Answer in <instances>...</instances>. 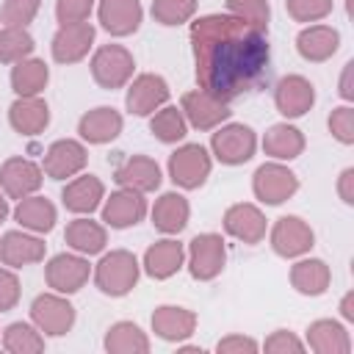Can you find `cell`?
I'll list each match as a JSON object with an SVG mask.
<instances>
[{
	"label": "cell",
	"instance_id": "obj_1",
	"mask_svg": "<svg viewBox=\"0 0 354 354\" xmlns=\"http://www.w3.org/2000/svg\"><path fill=\"white\" fill-rule=\"evenodd\" d=\"M196 72L216 100H235L257 91L268 80V39L260 22L210 17L194 28Z\"/></svg>",
	"mask_w": 354,
	"mask_h": 354
},
{
	"label": "cell",
	"instance_id": "obj_2",
	"mask_svg": "<svg viewBox=\"0 0 354 354\" xmlns=\"http://www.w3.org/2000/svg\"><path fill=\"white\" fill-rule=\"evenodd\" d=\"M205 171H207V158H205V152H202L199 147H185L183 152H177V155L171 158V174H174V180L183 183V185H196V183H202Z\"/></svg>",
	"mask_w": 354,
	"mask_h": 354
},
{
	"label": "cell",
	"instance_id": "obj_3",
	"mask_svg": "<svg viewBox=\"0 0 354 354\" xmlns=\"http://www.w3.org/2000/svg\"><path fill=\"white\" fill-rule=\"evenodd\" d=\"M252 133L246 127H230L224 130L221 136H216V149H218V158L221 160H230V163H238V160H246L252 155Z\"/></svg>",
	"mask_w": 354,
	"mask_h": 354
},
{
	"label": "cell",
	"instance_id": "obj_4",
	"mask_svg": "<svg viewBox=\"0 0 354 354\" xmlns=\"http://www.w3.org/2000/svg\"><path fill=\"white\" fill-rule=\"evenodd\" d=\"M102 19H105V28L116 33H127L138 25V6L136 0H105Z\"/></svg>",
	"mask_w": 354,
	"mask_h": 354
},
{
	"label": "cell",
	"instance_id": "obj_5",
	"mask_svg": "<svg viewBox=\"0 0 354 354\" xmlns=\"http://www.w3.org/2000/svg\"><path fill=\"white\" fill-rule=\"evenodd\" d=\"M221 243L216 238H196L194 241V274L196 277H210L216 274V268L221 266Z\"/></svg>",
	"mask_w": 354,
	"mask_h": 354
},
{
	"label": "cell",
	"instance_id": "obj_6",
	"mask_svg": "<svg viewBox=\"0 0 354 354\" xmlns=\"http://www.w3.org/2000/svg\"><path fill=\"white\" fill-rule=\"evenodd\" d=\"M160 100H166V86H163V80H158V77H141L138 86L130 91L127 105H130L136 113H147V111H149L155 102H160Z\"/></svg>",
	"mask_w": 354,
	"mask_h": 354
},
{
	"label": "cell",
	"instance_id": "obj_7",
	"mask_svg": "<svg viewBox=\"0 0 354 354\" xmlns=\"http://www.w3.org/2000/svg\"><path fill=\"white\" fill-rule=\"evenodd\" d=\"M116 130H119V116L111 113L108 108H100L97 113L83 119V136L91 141H105V138L116 136Z\"/></svg>",
	"mask_w": 354,
	"mask_h": 354
},
{
	"label": "cell",
	"instance_id": "obj_8",
	"mask_svg": "<svg viewBox=\"0 0 354 354\" xmlns=\"http://www.w3.org/2000/svg\"><path fill=\"white\" fill-rule=\"evenodd\" d=\"M147 263H149V274L155 277H166L169 271H174L180 266V246L177 243H158L149 254H147Z\"/></svg>",
	"mask_w": 354,
	"mask_h": 354
},
{
	"label": "cell",
	"instance_id": "obj_9",
	"mask_svg": "<svg viewBox=\"0 0 354 354\" xmlns=\"http://www.w3.org/2000/svg\"><path fill=\"white\" fill-rule=\"evenodd\" d=\"M141 210H144L141 199H136V196H113V202L105 210V218L111 224H116V227H124V224L136 221L141 216Z\"/></svg>",
	"mask_w": 354,
	"mask_h": 354
},
{
	"label": "cell",
	"instance_id": "obj_10",
	"mask_svg": "<svg viewBox=\"0 0 354 354\" xmlns=\"http://www.w3.org/2000/svg\"><path fill=\"white\" fill-rule=\"evenodd\" d=\"M155 218H158V227H160V230H180V227H183V218H185V205H183V199L174 196V194L163 196V202H160Z\"/></svg>",
	"mask_w": 354,
	"mask_h": 354
},
{
	"label": "cell",
	"instance_id": "obj_11",
	"mask_svg": "<svg viewBox=\"0 0 354 354\" xmlns=\"http://www.w3.org/2000/svg\"><path fill=\"white\" fill-rule=\"evenodd\" d=\"M97 196H100V183H97V180H83V183L72 185L64 199H66V205L75 207V210H91L94 202H97Z\"/></svg>",
	"mask_w": 354,
	"mask_h": 354
},
{
	"label": "cell",
	"instance_id": "obj_12",
	"mask_svg": "<svg viewBox=\"0 0 354 354\" xmlns=\"http://www.w3.org/2000/svg\"><path fill=\"white\" fill-rule=\"evenodd\" d=\"M296 88H299V91H288L285 83H282V91H279V108H282L285 113H290V116L301 113V111L313 102V91H310V86H304V83L299 80Z\"/></svg>",
	"mask_w": 354,
	"mask_h": 354
},
{
	"label": "cell",
	"instance_id": "obj_13",
	"mask_svg": "<svg viewBox=\"0 0 354 354\" xmlns=\"http://www.w3.org/2000/svg\"><path fill=\"white\" fill-rule=\"evenodd\" d=\"M19 221L30 224V227H39V230H50L53 227V207L47 202H30V205H22L17 210Z\"/></svg>",
	"mask_w": 354,
	"mask_h": 354
},
{
	"label": "cell",
	"instance_id": "obj_14",
	"mask_svg": "<svg viewBox=\"0 0 354 354\" xmlns=\"http://www.w3.org/2000/svg\"><path fill=\"white\" fill-rule=\"evenodd\" d=\"M152 130H155L158 138H163V141H174V138H180V136L185 133V127H183V122H180V116H177L174 108L163 111V113L152 122Z\"/></svg>",
	"mask_w": 354,
	"mask_h": 354
},
{
	"label": "cell",
	"instance_id": "obj_15",
	"mask_svg": "<svg viewBox=\"0 0 354 354\" xmlns=\"http://www.w3.org/2000/svg\"><path fill=\"white\" fill-rule=\"evenodd\" d=\"M44 77H47V72L41 64H25L22 69H17L14 83H17V91H36L44 83Z\"/></svg>",
	"mask_w": 354,
	"mask_h": 354
},
{
	"label": "cell",
	"instance_id": "obj_16",
	"mask_svg": "<svg viewBox=\"0 0 354 354\" xmlns=\"http://www.w3.org/2000/svg\"><path fill=\"white\" fill-rule=\"evenodd\" d=\"M69 238L77 249H86V252H97L102 246V235L94 227H86V224H75L69 230Z\"/></svg>",
	"mask_w": 354,
	"mask_h": 354
},
{
	"label": "cell",
	"instance_id": "obj_17",
	"mask_svg": "<svg viewBox=\"0 0 354 354\" xmlns=\"http://www.w3.org/2000/svg\"><path fill=\"white\" fill-rule=\"evenodd\" d=\"M6 41H8V47H6V50H0V58H8V55H11V50H22V53H28V50H30V39H28L25 33H8V36H6Z\"/></svg>",
	"mask_w": 354,
	"mask_h": 354
}]
</instances>
